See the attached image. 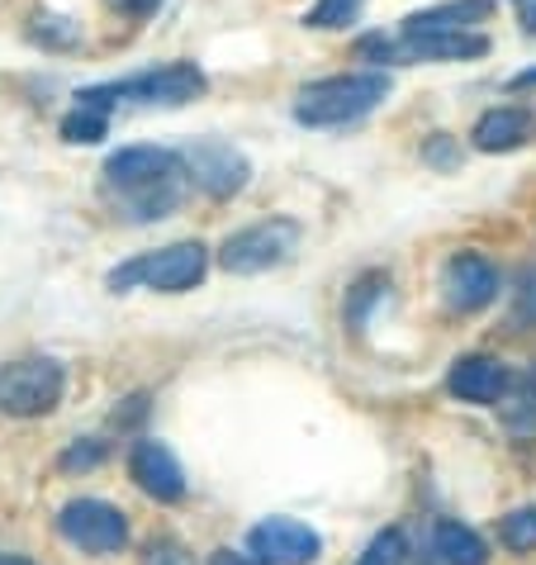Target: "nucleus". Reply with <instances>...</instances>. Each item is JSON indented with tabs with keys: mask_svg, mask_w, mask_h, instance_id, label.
<instances>
[{
	"mask_svg": "<svg viewBox=\"0 0 536 565\" xmlns=\"http://www.w3.org/2000/svg\"><path fill=\"white\" fill-rule=\"evenodd\" d=\"M100 177H105V195L115 200L124 218L152 224V218H167L185 200L191 171H185L181 152L138 143V148H119L115 157H105Z\"/></svg>",
	"mask_w": 536,
	"mask_h": 565,
	"instance_id": "obj_1",
	"label": "nucleus"
},
{
	"mask_svg": "<svg viewBox=\"0 0 536 565\" xmlns=\"http://www.w3.org/2000/svg\"><path fill=\"white\" fill-rule=\"evenodd\" d=\"M389 96V76L385 72H342V76H323L299 90L294 100V119L309 129H342V124L366 119L371 109H380Z\"/></svg>",
	"mask_w": 536,
	"mask_h": 565,
	"instance_id": "obj_2",
	"label": "nucleus"
},
{
	"mask_svg": "<svg viewBox=\"0 0 536 565\" xmlns=\"http://www.w3.org/2000/svg\"><path fill=\"white\" fill-rule=\"evenodd\" d=\"M204 72L195 62H167V67L124 76V82H105V86H86L82 105L96 109H115V105H191L195 96H204Z\"/></svg>",
	"mask_w": 536,
	"mask_h": 565,
	"instance_id": "obj_3",
	"label": "nucleus"
},
{
	"mask_svg": "<svg viewBox=\"0 0 536 565\" xmlns=\"http://www.w3.org/2000/svg\"><path fill=\"white\" fill-rule=\"evenodd\" d=\"M204 271H210V247L204 243H171V247H157V253H143L133 262H124L109 271L105 286L124 295L133 286L157 290V295H181V290H195Z\"/></svg>",
	"mask_w": 536,
	"mask_h": 565,
	"instance_id": "obj_4",
	"label": "nucleus"
},
{
	"mask_svg": "<svg viewBox=\"0 0 536 565\" xmlns=\"http://www.w3.org/2000/svg\"><path fill=\"white\" fill-rule=\"evenodd\" d=\"M67 371L53 356H20L0 366V414L10 418H43L62 404Z\"/></svg>",
	"mask_w": 536,
	"mask_h": 565,
	"instance_id": "obj_5",
	"label": "nucleus"
},
{
	"mask_svg": "<svg viewBox=\"0 0 536 565\" xmlns=\"http://www.w3.org/2000/svg\"><path fill=\"white\" fill-rule=\"evenodd\" d=\"M299 238L304 228L294 218H266V224H251L243 233H228L224 247H218V266L228 276H261V271H276L299 253Z\"/></svg>",
	"mask_w": 536,
	"mask_h": 565,
	"instance_id": "obj_6",
	"label": "nucleus"
},
{
	"mask_svg": "<svg viewBox=\"0 0 536 565\" xmlns=\"http://www.w3.org/2000/svg\"><path fill=\"white\" fill-rule=\"evenodd\" d=\"M57 532L76 552L109 556L129 542V518L115 504H105V499H72V504H62V513H57Z\"/></svg>",
	"mask_w": 536,
	"mask_h": 565,
	"instance_id": "obj_7",
	"label": "nucleus"
},
{
	"mask_svg": "<svg viewBox=\"0 0 536 565\" xmlns=\"http://www.w3.org/2000/svg\"><path fill=\"white\" fill-rule=\"evenodd\" d=\"M181 157H185V171H191V181L210 200L238 195L243 185L251 181V162L233 143H224V138H195V143H185Z\"/></svg>",
	"mask_w": 536,
	"mask_h": 565,
	"instance_id": "obj_8",
	"label": "nucleus"
},
{
	"mask_svg": "<svg viewBox=\"0 0 536 565\" xmlns=\"http://www.w3.org/2000/svg\"><path fill=\"white\" fill-rule=\"evenodd\" d=\"M247 552L261 565H313L323 552V537L299 518H266L247 532Z\"/></svg>",
	"mask_w": 536,
	"mask_h": 565,
	"instance_id": "obj_9",
	"label": "nucleus"
},
{
	"mask_svg": "<svg viewBox=\"0 0 536 565\" xmlns=\"http://www.w3.org/2000/svg\"><path fill=\"white\" fill-rule=\"evenodd\" d=\"M441 290H447V305L455 313H480L499 300V271L480 253H455L441 271Z\"/></svg>",
	"mask_w": 536,
	"mask_h": 565,
	"instance_id": "obj_10",
	"label": "nucleus"
},
{
	"mask_svg": "<svg viewBox=\"0 0 536 565\" xmlns=\"http://www.w3.org/2000/svg\"><path fill=\"white\" fill-rule=\"evenodd\" d=\"M129 476L148 499H157V504H181L185 499V470L176 457H171L167 443L143 437V443L129 451Z\"/></svg>",
	"mask_w": 536,
	"mask_h": 565,
	"instance_id": "obj_11",
	"label": "nucleus"
},
{
	"mask_svg": "<svg viewBox=\"0 0 536 565\" xmlns=\"http://www.w3.org/2000/svg\"><path fill=\"white\" fill-rule=\"evenodd\" d=\"M447 385H451V395L455 399H465V404H503V395H508V385H513V371L503 366L499 356H461L451 366L447 375Z\"/></svg>",
	"mask_w": 536,
	"mask_h": 565,
	"instance_id": "obj_12",
	"label": "nucleus"
},
{
	"mask_svg": "<svg viewBox=\"0 0 536 565\" xmlns=\"http://www.w3.org/2000/svg\"><path fill=\"white\" fill-rule=\"evenodd\" d=\"M532 129H536V119L527 115V109L499 105V109H484V115L475 119V129H470V143H475L480 152H513V148L527 143Z\"/></svg>",
	"mask_w": 536,
	"mask_h": 565,
	"instance_id": "obj_13",
	"label": "nucleus"
},
{
	"mask_svg": "<svg viewBox=\"0 0 536 565\" xmlns=\"http://www.w3.org/2000/svg\"><path fill=\"white\" fill-rule=\"evenodd\" d=\"M494 0H447V6H428L404 20V34H455V29H470L489 20Z\"/></svg>",
	"mask_w": 536,
	"mask_h": 565,
	"instance_id": "obj_14",
	"label": "nucleus"
},
{
	"mask_svg": "<svg viewBox=\"0 0 536 565\" xmlns=\"http://www.w3.org/2000/svg\"><path fill=\"white\" fill-rule=\"evenodd\" d=\"M432 552L441 556V565H489V546L475 527L455 523V518H441L432 532Z\"/></svg>",
	"mask_w": 536,
	"mask_h": 565,
	"instance_id": "obj_15",
	"label": "nucleus"
},
{
	"mask_svg": "<svg viewBox=\"0 0 536 565\" xmlns=\"http://www.w3.org/2000/svg\"><path fill=\"white\" fill-rule=\"evenodd\" d=\"M499 409H503V423H508L513 437H536V375L513 381Z\"/></svg>",
	"mask_w": 536,
	"mask_h": 565,
	"instance_id": "obj_16",
	"label": "nucleus"
},
{
	"mask_svg": "<svg viewBox=\"0 0 536 565\" xmlns=\"http://www.w3.org/2000/svg\"><path fill=\"white\" fill-rule=\"evenodd\" d=\"M105 134H109V109L76 100V109L62 119V138H67V143H100Z\"/></svg>",
	"mask_w": 536,
	"mask_h": 565,
	"instance_id": "obj_17",
	"label": "nucleus"
},
{
	"mask_svg": "<svg viewBox=\"0 0 536 565\" xmlns=\"http://www.w3.org/2000/svg\"><path fill=\"white\" fill-rule=\"evenodd\" d=\"M499 542L508 552H536V504L527 509H513L508 518L499 523Z\"/></svg>",
	"mask_w": 536,
	"mask_h": 565,
	"instance_id": "obj_18",
	"label": "nucleus"
},
{
	"mask_svg": "<svg viewBox=\"0 0 536 565\" xmlns=\"http://www.w3.org/2000/svg\"><path fill=\"white\" fill-rule=\"evenodd\" d=\"M404 561H408V542H404L399 527L375 532V537L366 542V552L356 556V565H404Z\"/></svg>",
	"mask_w": 536,
	"mask_h": 565,
	"instance_id": "obj_19",
	"label": "nucleus"
},
{
	"mask_svg": "<svg viewBox=\"0 0 536 565\" xmlns=\"http://www.w3.org/2000/svg\"><path fill=\"white\" fill-rule=\"evenodd\" d=\"M356 10H361V0H319V6L304 14V24L309 29H342L356 20Z\"/></svg>",
	"mask_w": 536,
	"mask_h": 565,
	"instance_id": "obj_20",
	"label": "nucleus"
},
{
	"mask_svg": "<svg viewBox=\"0 0 536 565\" xmlns=\"http://www.w3.org/2000/svg\"><path fill=\"white\" fill-rule=\"evenodd\" d=\"M143 565H195V556L185 552L181 542H171V537H162V542H152L148 546V556H143Z\"/></svg>",
	"mask_w": 536,
	"mask_h": 565,
	"instance_id": "obj_21",
	"label": "nucleus"
},
{
	"mask_svg": "<svg viewBox=\"0 0 536 565\" xmlns=\"http://www.w3.org/2000/svg\"><path fill=\"white\" fill-rule=\"evenodd\" d=\"M105 461V443H76L62 451V470H90Z\"/></svg>",
	"mask_w": 536,
	"mask_h": 565,
	"instance_id": "obj_22",
	"label": "nucleus"
},
{
	"mask_svg": "<svg viewBox=\"0 0 536 565\" xmlns=\"http://www.w3.org/2000/svg\"><path fill=\"white\" fill-rule=\"evenodd\" d=\"M517 323H536V271H527L517 290Z\"/></svg>",
	"mask_w": 536,
	"mask_h": 565,
	"instance_id": "obj_23",
	"label": "nucleus"
},
{
	"mask_svg": "<svg viewBox=\"0 0 536 565\" xmlns=\"http://www.w3.org/2000/svg\"><path fill=\"white\" fill-rule=\"evenodd\" d=\"M422 157H428V162H432V167H451V162H455L451 134H432V143H428V152H422Z\"/></svg>",
	"mask_w": 536,
	"mask_h": 565,
	"instance_id": "obj_24",
	"label": "nucleus"
},
{
	"mask_svg": "<svg viewBox=\"0 0 536 565\" xmlns=\"http://www.w3.org/2000/svg\"><path fill=\"white\" fill-rule=\"evenodd\" d=\"M119 14H129V20H148V14L162 10V0H109Z\"/></svg>",
	"mask_w": 536,
	"mask_h": 565,
	"instance_id": "obj_25",
	"label": "nucleus"
},
{
	"mask_svg": "<svg viewBox=\"0 0 536 565\" xmlns=\"http://www.w3.org/2000/svg\"><path fill=\"white\" fill-rule=\"evenodd\" d=\"M517 20H523L527 34H536V0H517Z\"/></svg>",
	"mask_w": 536,
	"mask_h": 565,
	"instance_id": "obj_26",
	"label": "nucleus"
},
{
	"mask_svg": "<svg viewBox=\"0 0 536 565\" xmlns=\"http://www.w3.org/2000/svg\"><path fill=\"white\" fill-rule=\"evenodd\" d=\"M210 565H261L257 556H233V552H214Z\"/></svg>",
	"mask_w": 536,
	"mask_h": 565,
	"instance_id": "obj_27",
	"label": "nucleus"
},
{
	"mask_svg": "<svg viewBox=\"0 0 536 565\" xmlns=\"http://www.w3.org/2000/svg\"><path fill=\"white\" fill-rule=\"evenodd\" d=\"M0 565H34L29 556H10V552H0Z\"/></svg>",
	"mask_w": 536,
	"mask_h": 565,
	"instance_id": "obj_28",
	"label": "nucleus"
},
{
	"mask_svg": "<svg viewBox=\"0 0 536 565\" xmlns=\"http://www.w3.org/2000/svg\"><path fill=\"white\" fill-rule=\"evenodd\" d=\"M513 86H536V72H523V76H517Z\"/></svg>",
	"mask_w": 536,
	"mask_h": 565,
	"instance_id": "obj_29",
	"label": "nucleus"
}]
</instances>
